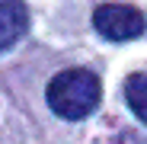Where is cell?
Here are the masks:
<instances>
[{
    "mask_svg": "<svg viewBox=\"0 0 147 144\" xmlns=\"http://www.w3.org/2000/svg\"><path fill=\"white\" fill-rule=\"evenodd\" d=\"M125 99H128L131 112L147 125V74H131L125 80Z\"/></svg>",
    "mask_w": 147,
    "mask_h": 144,
    "instance_id": "cell-4",
    "label": "cell"
},
{
    "mask_svg": "<svg viewBox=\"0 0 147 144\" xmlns=\"http://www.w3.org/2000/svg\"><path fill=\"white\" fill-rule=\"evenodd\" d=\"M99 93H102V83L93 70H83V67H74V70H61V74L48 83V106H51L61 118H77L90 115L99 103Z\"/></svg>",
    "mask_w": 147,
    "mask_h": 144,
    "instance_id": "cell-1",
    "label": "cell"
},
{
    "mask_svg": "<svg viewBox=\"0 0 147 144\" xmlns=\"http://www.w3.org/2000/svg\"><path fill=\"white\" fill-rule=\"evenodd\" d=\"M29 29V10L22 0H0V51L16 45Z\"/></svg>",
    "mask_w": 147,
    "mask_h": 144,
    "instance_id": "cell-3",
    "label": "cell"
},
{
    "mask_svg": "<svg viewBox=\"0 0 147 144\" xmlns=\"http://www.w3.org/2000/svg\"><path fill=\"white\" fill-rule=\"evenodd\" d=\"M93 26L109 42H128L144 32V16L141 10L125 7V3H106L93 13Z\"/></svg>",
    "mask_w": 147,
    "mask_h": 144,
    "instance_id": "cell-2",
    "label": "cell"
}]
</instances>
